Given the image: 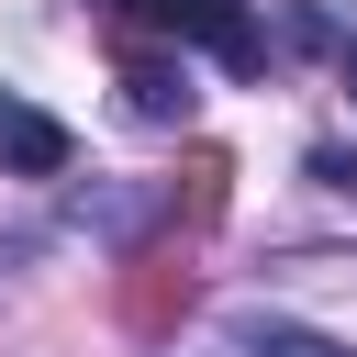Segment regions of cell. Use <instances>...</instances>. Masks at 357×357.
Listing matches in <instances>:
<instances>
[{"label": "cell", "mask_w": 357, "mask_h": 357, "mask_svg": "<svg viewBox=\"0 0 357 357\" xmlns=\"http://www.w3.org/2000/svg\"><path fill=\"white\" fill-rule=\"evenodd\" d=\"M223 178H234V156H223V145H190V167L167 178V212H178V223L201 234V223L223 212Z\"/></svg>", "instance_id": "5"}, {"label": "cell", "mask_w": 357, "mask_h": 357, "mask_svg": "<svg viewBox=\"0 0 357 357\" xmlns=\"http://www.w3.org/2000/svg\"><path fill=\"white\" fill-rule=\"evenodd\" d=\"M245 357H346V346L312 324H245Z\"/></svg>", "instance_id": "6"}, {"label": "cell", "mask_w": 357, "mask_h": 357, "mask_svg": "<svg viewBox=\"0 0 357 357\" xmlns=\"http://www.w3.org/2000/svg\"><path fill=\"white\" fill-rule=\"evenodd\" d=\"M134 22H156V33H190V45H212L223 67H268V33L245 22V0H123Z\"/></svg>", "instance_id": "1"}, {"label": "cell", "mask_w": 357, "mask_h": 357, "mask_svg": "<svg viewBox=\"0 0 357 357\" xmlns=\"http://www.w3.org/2000/svg\"><path fill=\"white\" fill-rule=\"evenodd\" d=\"M67 156H78V145H67V123H56V112H33V100H11V89H0V167H11V178H56V167H67Z\"/></svg>", "instance_id": "2"}, {"label": "cell", "mask_w": 357, "mask_h": 357, "mask_svg": "<svg viewBox=\"0 0 357 357\" xmlns=\"http://www.w3.org/2000/svg\"><path fill=\"white\" fill-rule=\"evenodd\" d=\"M178 312H190V268L178 257H134L123 268V324L134 335H178Z\"/></svg>", "instance_id": "3"}, {"label": "cell", "mask_w": 357, "mask_h": 357, "mask_svg": "<svg viewBox=\"0 0 357 357\" xmlns=\"http://www.w3.org/2000/svg\"><path fill=\"white\" fill-rule=\"evenodd\" d=\"M190 100H201V89H190L178 56H123V112H134V123L167 134V123H190Z\"/></svg>", "instance_id": "4"}, {"label": "cell", "mask_w": 357, "mask_h": 357, "mask_svg": "<svg viewBox=\"0 0 357 357\" xmlns=\"http://www.w3.org/2000/svg\"><path fill=\"white\" fill-rule=\"evenodd\" d=\"M346 89H357V45H346Z\"/></svg>", "instance_id": "7"}]
</instances>
